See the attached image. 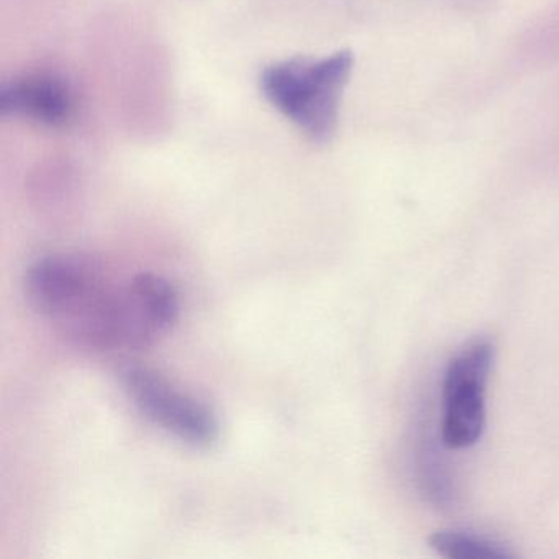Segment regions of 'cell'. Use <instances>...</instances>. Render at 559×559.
<instances>
[{
	"label": "cell",
	"instance_id": "cell-1",
	"mask_svg": "<svg viewBox=\"0 0 559 559\" xmlns=\"http://www.w3.org/2000/svg\"><path fill=\"white\" fill-rule=\"evenodd\" d=\"M353 71V55L290 58L264 68L260 90L264 99L310 142L326 143L338 127L343 91Z\"/></svg>",
	"mask_w": 559,
	"mask_h": 559
},
{
	"label": "cell",
	"instance_id": "cell-5",
	"mask_svg": "<svg viewBox=\"0 0 559 559\" xmlns=\"http://www.w3.org/2000/svg\"><path fill=\"white\" fill-rule=\"evenodd\" d=\"M438 555L450 559H509L513 552L502 543L463 532H437L428 539Z\"/></svg>",
	"mask_w": 559,
	"mask_h": 559
},
{
	"label": "cell",
	"instance_id": "cell-2",
	"mask_svg": "<svg viewBox=\"0 0 559 559\" xmlns=\"http://www.w3.org/2000/svg\"><path fill=\"white\" fill-rule=\"evenodd\" d=\"M127 394L153 424L195 448H209L218 438L214 412L198 399L185 394L158 372L127 368L122 374Z\"/></svg>",
	"mask_w": 559,
	"mask_h": 559
},
{
	"label": "cell",
	"instance_id": "cell-3",
	"mask_svg": "<svg viewBox=\"0 0 559 559\" xmlns=\"http://www.w3.org/2000/svg\"><path fill=\"white\" fill-rule=\"evenodd\" d=\"M0 114L48 129H63L76 116V97L64 78L50 71H34L2 86Z\"/></svg>",
	"mask_w": 559,
	"mask_h": 559
},
{
	"label": "cell",
	"instance_id": "cell-4",
	"mask_svg": "<svg viewBox=\"0 0 559 559\" xmlns=\"http://www.w3.org/2000/svg\"><path fill=\"white\" fill-rule=\"evenodd\" d=\"M487 382H443L444 417L441 441L450 450L473 447L486 427Z\"/></svg>",
	"mask_w": 559,
	"mask_h": 559
}]
</instances>
